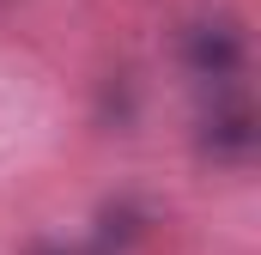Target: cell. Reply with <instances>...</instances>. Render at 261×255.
<instances>
[{"instance_id":"obj_1","label":"cell","mask_w":261,"mask_h":255,"mask_svg":"<svg viewBox=\"0 0 261 255\" xmlns=\"http://www.w3.org/2000/svg\"><path fill=\"white\" fill-rule=\"evenodd\" d=\"M176 55L200 85H237V73L249 67V43H243V31L231 18H195L182 31Z\"/></svg>"},{"instance_id":"obj_2","label":"cell","mask_w":261,"mask_h":255,"mask_svg":"<svg viewBox=\"0 0 261 255\" xmlns=\"http://www.w3.org/2000/svg\"><path fill=\"white\" fill-rule=\"evenodd\" d=\"M195 140L213 164H243L255 152V110H249V97L237 85H213V104L200 110Z\"/></svg>"},{"instance_id":"obj_3","label":"cell","mask_w":261,"mask_h":255,"mask_svg":"<svg viewBox=\"0 0 261 255\" xmlns=\"http://www.w3.org/2000/svg\"><path fill=\"white\" fill-rule=\"evenodd\" d=\"M37 255H67V249H37Z\"/></svg>"}]
</instances>
